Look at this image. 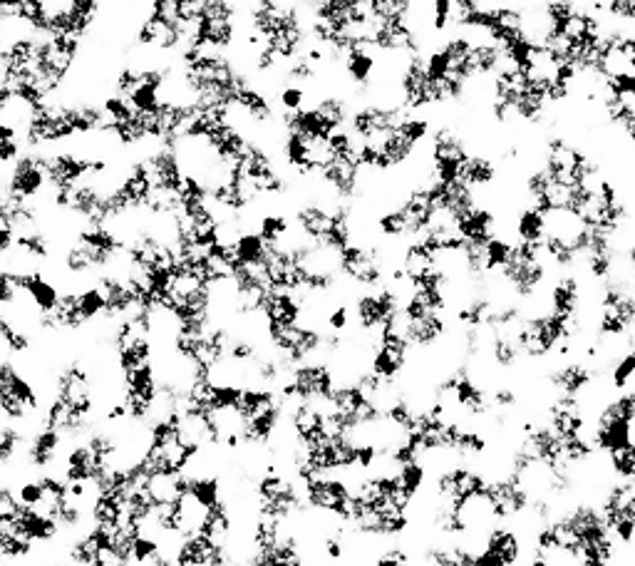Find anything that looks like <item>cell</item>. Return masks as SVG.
Segmentation results:
<instances>
[{"mask_svg": "<svg viewBox=\"0 0 635 566\" xmlns=\"http://www.w3.org/2000/svg\"><path fill=\"white\" fill-rule=\"evenodd\" d=\"M236 259H239V264L244 266H263L268 259V251H271V246L266 244V241L261 239V234H258L256 229L251 231H241L239 241H236Z\"/></svg>", "mask_w": 635, "mask_h": 566, "instance_id": "6da1fadb", "label": "cell"}, {"mask_svg": "<svg viewBox=\"0 0 635 566\" xmlns=\"http://www.w3.org/2000/svg\"><path fill=\"white\" fill-rule=\"evenodd\" d=\"M276 105L281 112H301L308 107V95L298 85H283L276 97Z\"/></svg>", "mask_w": 635, "mask_h": 566, "instance_id": "7a4b0ae2", "label": "cell"}, {"mask_svg": "<svg viewBox=\"0 0 635 566\" xmlns=\"http://www.w3.org/2000/svg\"><path fill=\"white\" fill-rule=\"evenodd\" d=\"M20 512H23V504L13 487H0V524H13Z\"/></svg>", "mask_w": 635, "mask_h": 566, "instance_id": "3957f363", "label": "cell"}]
</instances>
